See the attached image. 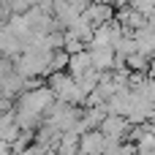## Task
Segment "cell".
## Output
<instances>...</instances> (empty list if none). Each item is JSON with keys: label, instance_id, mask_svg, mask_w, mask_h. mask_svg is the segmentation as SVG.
<instances>
[{"label": "cell", "instance_id": "6", "mask_svg": "<svg viewBox=\"0 0 155 155\" xmlns=\"http://www.w3.org/2000/svg\"><path fill=\"white\" fill-rule=\"evenodd\" d=\"M76 142H79V136H76V134H60L57 147H54V153H52V155H79Z\"/></svg>", "mask_w": 155, "mask_h": 155}, {"label": "cell", "instance_id": "4", "mask_svg": "<svg viewBox=\"0 0 155 155\" xmlns=\"http://www.w3.org/2000/svg\"><path fill=\"white\" fill-rule=\"evenodd\" d=\"M87 68H90V54H87V49H84V52H79V54H71V57H68L65 74H68L71 79H79Z\"/></svg>", "mask_w": 155, "mask_h": 155}, {"label": "cell", "instance_id": "9", "mask_svg": "<svg viewBox=\"0 0 155 155\" xmlns=\"http://www.w3.org/2000/svg\"><path fill=\"white\" fill-rule=\"evenodd\" d=\"M22 155H49V153H44V150H41V147H35V144H27Z\"/></svg>", "mask_w": 155, "mask_h": 155}, {"label": "cell", "instance_id": "1", "mask_svg": "<svg viewBox=\"0 0 155 155\" xmlns=\"http://www.w3.org/2000/svg\"><path fill=\"white\" fill-rule=\"evenodd\" d=\"M104 144H106V136L95 128V131H84L76 142L79 147V155H101L104 153Z\"/></svg>", "mask_w": 155, "mask_h": 155}, {"label": "cell", "instance_id": "3", "mask_svg": "<svg viewBox=\"0 0 155 155\" xmlns=\"http://www.w3.org/2000/svg\"><path fill=\"white\" fill-rule=\"evenodd\" d=\"M98 131H101L106 139H120V142H123V136H125V131H128V120H125V117H117V114H106L104 123L98 125Z\"/></svg>", "mask_w": 155, "mask_h": 155}, {"label": "cell", "instance_id": "8", "mask_svg": "<svg viewBox=\"0 0 155 155\" xmlns=\"http://www.w3.org/2000/svg\"><path fill=\"white\" fill-rule=\"evenodd\" d=\"M65 65H68V54H65L63 49H57V52H52V57H49V63H46V74L65 71Z\"/></svg>", "mask_w": 155, "mask_h": 155}, {"label": "cell", "instance_id": "5", "mask_svg": "<svg viewBox=\"0 0 155 155\" xmlns=\"http://www.w3.org/2000/svg\"><path fill=\"white\" fill-rule=\"evenodd\" d=\"M93 30H95V27H93V25H90V22H87L84 16H79V19H76V22H74V25L68 27V33H71V35H74L76 41H82V44H84V49L90 46V38H93Z\"/></svg>", "mask_w": 155, "mask_h": 155}, {"label": "cell", "instance_id": "2", "mask_svg": "<svg viewBox=\"0 0 155 155\" xmlns=\"http://www.w3.org/2000/svg\"><path fill=\"white\" fill-rule=\"evenodd\" d=\"M93 27H101V25H106V22H112L114 19V8L112 5H106V3H90L87 8H84V14H82Z\"/></svg>", "mask_w": 155, "mask_h": 155}, {"label": "cell", "instance_id": "7", "mask_svg": "<svg viewBox=\"0 0 155 155\" xmlns=\"http://www.w3.org/2000/svg\"><path fill=\"white\" fill-rule=\"evenodd\" d=\"M125 71H142V74H150V57L134 52L125 57Z\"/></svg>", "mask_w": 155, "mask_h": 155}]
</instances>
